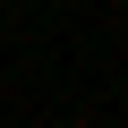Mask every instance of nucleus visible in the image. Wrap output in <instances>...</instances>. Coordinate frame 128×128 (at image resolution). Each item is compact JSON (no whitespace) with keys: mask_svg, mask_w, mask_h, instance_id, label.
<instances>
[{"mask_svg":"<svg viewBox=\"0 0 128 128\" xmlns=\"http://www.w3.org/2000/svg\"><path fill=\"white\" fill-rule=\"evenodd\" d=\"M34 9H51V0H34Z\"/></svg>","mask_w":128,"mask_h":128,"instance_id":"nucleus-1","label":"nucleus"}]
</instances>
